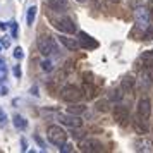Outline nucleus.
Masks as SVG:
<instances>
[{
    "instance_id": "nucleus-33",
    "label": "nucleus",
    "mask_w": 153,
    "mask_h": 153,
    "mask_svg": "<svg viewBox=\"0 0 153 153\" xmlns=\"http://www.w3.org/2000/svg\"><path fill=\"white\" fill-rule=\"evenodd\" d=\"M148 10H150V16L153 19V0H148Z\"/></svg>"
},
{
    "instance_id": "nucleus-34",
    "label": "nucleus",
    "mask_w": 153,
    "mask_h": 153,
    "mask_svg": "<svg viewBox=\"0 0 153 153\" xmlns=\"http://www.w3.org/2000/svg\"><path fill=\"white\" fill-rule=\"evenodd\" d=\"M0 72H5V62L0 59Z\"/></svg>"
},
{
    "instance_id": "nucleus-35",
    "label": "nucleus",
    "mask_w": 153,
    "mask_h": 153,
    "mask_svg": "<svg viewBox=\"0 0 153 153\" xmlns=\"http://www.w3.org/2000/svg\"><path fill=\"white\" fill-rule=\"evenodd\" d=\"M35 139H36V141H38V145L42 146V148H43V146H45V145H43V141H42V138H40L38 134H36V136H35Z\"/></svg>"
},
{
    "instance_id": "nucleus-36",
    "label": "nucleus",
    "mask_w": 153,
    "mask_h": 153,
    "mask_svg": "<svg viewBox=\"0 0 153 153\" xmlns=\"http://www.w3.org/2000/svg\"><path fill=\"white\" fill-rule=\"evenodd\" d=\"M0 45H4V47H9V40H0Z\"/></svg>"
},
{
    "instance_id": "nucleus-1",
    "label": "nucleus",
    "mask_w": 153,
    "mask_h": 153,
    "mask_svg": "<svg viewBox=\"0 0 153 153\" xmlns=\"http://www.w3.org/2000/svg\"><path fill=\"white\" fill-rule=\"evenodd\" d=\"M36 47H38V52H40L43 57L55 55L57 52H59V45H57L55 38L50 36V35L38 36V40H36Z\"/></svg>"
},
{
    "instance_id": "nucleus-3",
    "label": "nucleus",
    "mask_w": 153,
    "mask_h": 153,
    "mask_svg": "<svg viewBox=\"0 0 153 153\" xmlns=\"http://www.w3.org/2000/svg\"><path fill=\"white\" fill-rule=\"evenodd\" d=\"M81 97H83V90H79L74 84H65L60 90V98L67 103H76L81 100Z\"/></svg>"
},
{
    "instance_id": "nucleus-2",
    "label": "nucleus",
    "mask_w": 153,
    "mask_h": 153,
    "mask_svg": "<svg viewBox=\"0 0 153 153\" xmlns=\"http://www.w3.org/2000/svg\"><path fill=\"white\" fill-rule=\"evenodd\" d=\"M47 138L52 145L55 146H62L64 143H67V132L64 131L60 126L57 124H52L47 127Z\"/></svg>"
},
{
    "instance_id": "nucleus-12",
    "label": "nucleus",
    "mask_w": 153,
    "mask_h": 153,
    "mask_svg": "<svg viewBox=\"0 0 153 153\" xmlns=\"http://www.w3.org/2000/svg\"><path fill=\"white\" fill-rule=\"evenodd\" d=\"M59 42L62 43V45H64L67 50H71V52H76V50L81 48V43H79V40L67 36V33H62V35L59 36Z\"/></svg>"
},
{
    "instance_id": "nucleus-16",
    "label": "nucleus",
    "mask_w": 153,
    "mask_h": 153,
    "mask_svg": "<svg viewBox=\"0 0 153 153\" xmlns=\"http://www.w3.org/2000/svg\"><path fill=\"white\" fill-rule=\"evenodd\" d=\"M134 84H136V79L132 76H124L122 81H120V88H122L124 93H131L134 90Z\"/></svg>"
},
{
    "instance_id": "nucleus-25",
    "label": "nucleus",
    "mask_w": 153,
    "mask_h": 153,
    "mask_svg": "<svg viewBox=\"0 0 153 153\" xmlns=\"http://www.w3.org/2000/svg\"><path fill=\"white\" fill-rule=\"evenodd\" d=\"M9 26H10L12 38H17V22H16V21H10V22H9Z\"/></svg>"
},
{
    "instance_id": "nucleus-28",
    "label": "nucleus",
    "mask_w": 153,
    "mask_h": 153,
    "mask_svg": "<svg viewBox=\"0 0 153 153\" xmlns=\"http://www.w3.org/2000/svg\"><path fill=\"white\" fill-rule=\"evenodd\" d=\"M145 40H153V26H150L145 31Z\"/></svg>"
},
{
    "instance_id": "nucleus-5",
    "label": "nucleus",
    "mask_w": 153,
    "mask_h": 153,
    "mask_svg": "<svg viewBox=\"0 0 153 153\" xmlns=\"http://www.w3.org/2000/svg\"><path fill=\"white\" fill-rule=\"evenodd\" d=\"M150 19H152V16H150L148 7H136V10H134V22H136V26L139 29L146 31L150 28Z\"/></svg>"
},
{
    "instance_id": "nucleus-24",
    "label": "nucleus",
    "mask_w": 153,
    "mask_h": 153,
    "mask_svg": "<svg viewBox=\"0 0 153 153\" xmlns=\"http://www.w3.org/2000/svg\"><path fill=\"white\" fill-rule=\"evenodd\" d=\"M108 100H103V102H98L97 103V110H100V112H107L108 110Z\"/></svg>"
},
{
    "instance_id": "nucleus-8",
    "label": "nucleus",
    "mask_w": 153,
    "mask_h": 153,
    "mask_svg": "<svg viewBox=\"0 0 153 153\" xmlns=\"http://www.w3.org/2000/svg\"><path fill=\"white\" fill-rule=\"evenodd\" d=\"M134 150L138 153H152L153 152V139L141 136L134 141Z\"/></svg>"
},
{
    "instance_id": "nucleus-15",
    "label": "nucleus",
    "mask_w": 153,
    "mask_h": 153,
    "mask_svg": "<svg viewBox=\"0 0 153 153\" xmlns=\"http://www.w3.org/2000/svg\"><path fill=\"white\" fill-rule=\"evenodd\" d=\"M132 127H134V131L138 134H148V131H150V126L146 122V119L139 117V115H138V120L132 122Z\"/></svg>"
},
{
    "instance_id": "nucleus-29",
    "label": "nucleus",
    "mask_w": 153,
    "mask_h": 153,
    "mask_svg": "<svg viewBox=\"0 0 153 153\" xmlns=\"http://www.w3.org/2000/svg\"><path fill=\"white\" fill-rule=\"evenodd\" d=\"M5 124H7V117H5V114H4V110L0 108V127H4Z\"/></svg>"
},
{
    "instance_id": "nucleus-18",
    "label": "nucleus",
    "mask_w": 153,
    "mask_h": 153,
    "mask_svg": "<svg viewBox=\"0 0 153 153\" xmlns=\"http://www.w3.org/2000/svg\"><path fill=\"white\" fill-rule=\"evenodd\" d=\"M67 112L72 114V115H83L84 112H86V105L83 103H71V107H67Z\"/></svg>"
},
{
    "instance_id": "nucleus-27",
    "label": "nucleus",
    "mask_w": 153,
    "mask_h": 153,
    "mask_svg": "<svg viewBox=\"0 0 153 153\" xmlns=\"http://www.w3.org/2000/svg\"><path fill=\"white\" fill-rule=\"evenodd\" d=\"M22 57H24V52H22L21 47H17V48L14 50V59H17V60H21Z\"/></svg>"
},
{
    "instance_id": "nucleus-6",
    "label": "nucleus",
    "mask_w": 153,
    "mask_h": 153,
    "mask_svg": "<svg viewBox=\"0 0 153 153\" xmlns=\"http://www.w3.org/2000/svg\"><path fill=\"white\" fill-rule=\"evenodd\" d=\"M52 24H53L60 33H67V35L76 33V24H74V21H72L71 17H67V16L59 17V19H52Z\"/></svg>"
},
{
    "instance_id": "nucleus-20",
    "label": "nucleus",
    "mask_w": 153,
    "mask_h": 153,
    "mask_svg": "<svg viewBox=\"0 0 153 153\" xmlns=\"http://www.w3.org/2000/svg\"><path fill=\"white\" fill-rule=\"evenodd\" d=\"M36 5H31L28 9V14H26V22H28V26H33L35 24V19H36Z\"/></svg>"
},
{
    "instance_id": "nucleus-4",
    "label": "nucleus",
    "mask_w": 153,
    "mask_h": 153,
    "mask_svg": "<svg viewBox=\"0 0 153 153\" xmlns=\"http://www.w3.org/2000/svg\"><path fill=\"white\" fill-rule=\"evenodd\" d=\"M77 148H79L83 153H100V152H103V145H102V141L97 139V138H83V139H79Z\"/></svg>"
},
{
    "instance_id": "nucleus-7",
    "label": "nucleus",
    "mask_w": 153,
    "mask_h": 153,
    "mask_svg": "<svg viewBox=\"0 0 153 153\" xmlns=\"http://www.w3.org/2000/svg\"><path fill=\"white\" fill-rule=\"evenodd\" d=\"M57 119L60 120V124L69 126V127H74V129H79V127L83 126L81 117H79V115H72V114H69V112H67V114H59Z\"/></svg>"
},
{
    "instance_id": "nucleus-39",
    "label": "nucleus",
    "mask_w": 153,
    "mask_h": 153,
    "mask_svg": "<svg viewBox=\"0 0 153 153\" xmlns=\"http://www.w3.org/2000/svg\"><path fill=\"white\" fill-rule=\"evenodd\" d=\"M0 50H2V45H0Z\"/></svg>"
},
{
    "instance_id": "nucleus-37",
    "label": "nucleus",
    "mask_w": 153,
    "mask_h": 153,
    "mask_svg": "<svg viewBox=\"0 0 153 153\" xmlns=\"http://www.w3.org/2000/svg\"><path fill=\"white\" fill-rule=\"evenodd\" d=\"M108 2H110V4H119L120 0H108Z\"/></svg>"
},
{
    "instance_id": "nucleus-30",
    "label": "nucleus",
    "mask_w": 153,
    "mask_h": 153,
    "mask_svg": "<svg viewBox=\"0 0 153 153\" xmlns=\"http://www.w3.org/2000/svg\"><path fill=\"white\" fill-rule=\"evenodd\" d=\"M21 74H22L21 67H19V65H16V67H14V76L17 77V79H19V77H21Z\"/></svg>"
},
{
    "instance_id": "nucleus-13",
    "label": "nucleus",
    "mask_w": 153,
    "mask_h": 153,
    "mask_svg": "<svg viewBox=\"0 0 153 153\" xmlns=\"http://www.w3.org/2000/svg\"><path fill=\"white\" fill-rule=\"evenodd\" d=\"M139 67L141 69H153V50L143 52L139 57Z\"/></svg>"
},
{
    "instance_id": "nucleus-19",
    "label": "nucleus",
    "mask_w": 153,
    "mask_h": 153,
    "mask_svg": "<svg viewBox=\"0 0 153 153\" xmlns=\"http://www.w3.org/2000/svg\"><path fill=\"white\" fill-rule=\"evenodd\" d=\"M48 5L53 10H65L67 9V0H48Z\"/></svg>"
},
{
    "instance_id": "nucleus-32",
    "label": "nucleus",
    "mask_w": 153,
    "mask_h": 153,
    "mask_svg": "<svg viewBox=\"0 0 153 153\" xmlns=\"http://www.w3.org/2000/svg\"><path fill=\"white\" fill-rule=\"evenodd\" d=\"M7 86L5 84H0V97H4V95H7Z\"/></svg>"
},
{
    "instance_id": "nucleus-9",
    "label": "nucleus",
    "mask_w": 153,
    "mask_h": 153,
    "mask_svg": "<svg viewBox=\"0 0 153 153\" xmlns=\"http://www.w3.org/2000/svg\"><path fill=\"white\" fill-rule=\"evenodd\" d=\"M112 115H114V120L119 122V124H124L126 120L129 119V108L126 105H114V110H112Z\"/></svg>"
},
{
    "instance_id": "nucleus-23",
    "label": "nucleus",
    "mask_w": 153,
    "mask_h": 153,
    "mask_svg": "<svg viewBox=\"0 0 153 153\" xmlns=\"http://www.w3.org/2000/svg\"><path fill=\"white\" fill-rule=\"evenodd\" d=\"M122 97H124V95H122V88H120V90L110 91V100H112V102H120Z\"/></svg>"
},
{
    "instance_id": "nucleus-11",
    "label": "nucleus",
    "mask_w": 153,
    "mask_h": 153,
    "mask_svg": "<svg viewBox=\"0 0 153 153\" xmlns=\"http://www.w3.org/2000/svg\"><path fill=\"white\" fill-rule=\"evenodd\" d=\"M138 115L146 119V120L152 117V102H150V98H141L138 102Z\"/></svg>"
},
{
    "instance_id": "nucleus-21",
    "label": "nucleus",
    "mask_w": 153,
    "mask_h": 153,
    "mask_svg": "<svg viewBox=\"0 0 153 153\" xmlns=\"http://www.w3.org/2000/svg\"><path fill=\"white\" fill-rule=\"evenodd\" d=\"M14 126L17 127V129H26L28 127V122H26V119L21 117V115H14Z\"/></svg>"
},
{
    "instance_id": "nucleus-10",
    "label": "nucleus",
    "mask_w": 153,
    "mask_h": 153,
    "mask_svg": "<svg viewBox=\"0 0 153 153\" xmlns=\"http://www.w3.org/2000/svg\"><path fill=\"white\" fill-rule=\"evenodd\" d=\"M77 40H79V43H81V48H86V50H95L98 48V42L93 38V36H90L88 33H84V31H79L77 33Z\"/></svg>"
},
{
    "instance_id": "nucleus-17",
    "label": "nucleus",
    "mask_w": 153,
    "mask_h": 153,
    "mask_svg": "<svg viewBox=\"0 0 153 153\" xmlns=\"http://www.w3.org/2000/svg\"><path fill=\"white\" fill-rule=\"evenodd\" d=\"M153 84V71L152 69H143V74H141V86H152Z\"/></svg>"
},
{
    "instance_id": "nucleus-31",
    "label": "nucleus",
    "mask_w": 153,
    "mask_h": 153,
    "mask_svg": "<svg viewBox=\"0 0 153 153\" xmlns=\"http://www.w3.org/2000/svg\"><path fill=\"white\" fill-rule=\"evenodd\" d=\"M72 138L83 139V132H79V131H74V127H72Z\"/></svg>"
},
{
    "instance_id": "nucleus-38",
    "label": "nucleus",
    "mask_w": 153,
    "mask_h": 153,
    "mask_svg": "<svg viewBox=\"0 0 153 153\" xmlns=\"http://www.w3.org/2000/svg\"><path fill=\"white\" fill-rule=\"evenodd\" d=\"M77 2H84V0H77Z\"/></svg>"
},
{
    "instance_id": "nucleus-14",
    "label": "nucleus",
    "mask_w": 153,
    "mask_h": 153,
    "mask_svg": "<svg viewBox=\"0 0 153 153\" xmlns=\"http://www.w3.org/2000/svg\"><path fill=\"white\" fill-rule=\"evenodd\" d=\"M83 95L88 100H93V98H97L98 95V88L93 84V81H84L83 84Z\"/></svg>"
},
{
    "instance_id": "nucleus-22",
    "label": "nucleus",
    "mask_w": 153,
    "mask_h": 153,
    "mask_svg": "<svg viewBox=\"0 0 153 153\" xmlns=\"http://www.w3.org/2000/svg\"><path fill=\"white\" fill-rule=\"evenodd\" d=\"M42 69L45 71V72H52V71H53V62L50 60L48 57L42 60Z\"/></svg>"
},
{
    "instance_id": "nucleus-26",
    "label": "nucleus",
    "mask_w": 153,
    "mask_h": 153,
    "mask_svg": "<svg viewBox=\"0 0 153 153\" xmlns=\"http://www.w3.org/2000/svg\"><path fill=\"white\" fill-rule=\"evenodd\" d=\"M59 152L60 153H69V152H72V146H71L69 143H64L62 146H59Z\"/></svg>"
}]
</instances>
